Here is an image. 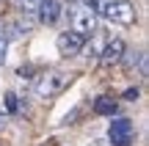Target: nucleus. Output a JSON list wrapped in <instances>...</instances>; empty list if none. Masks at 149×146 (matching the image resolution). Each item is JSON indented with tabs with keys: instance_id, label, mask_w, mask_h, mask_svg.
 <instances>
[{
	"instance_id": "obj_1",
	"label": "nucleus",
	"mask_w": 149,
	"mask_h": 146,
	"mask_svg": "<svg viewBox=\"0 0 149 146\" xmlns=\"http://www.w3.org/2000/svg\"><path fill=\"white\" fill-rule=\"evenodd\" d=\"M69 80H72L69 72H64V69H47V72H42V75L36 77L33 91H36L39 99H53V97H58V94L69 86Z\"/></svg>"
},
{
	"instance_id": "obj_2",
	"label": "nucleus",
	"mask_w": 149,
	"mask_h": 146,
	"mask_svg": "<svg viewBox=\"0 0 149 146\" xmlns=\"http://www.w3.org/2000/svg\"><path fill=\"white\" fill-rule=\"evenodd\" d=\"M102 17H105L108 22H113V25H122V28H130L135 22V6L130 3V0H105L102 3Z\"/></svg>"
},
{
	"instance_id": "obj_3",
	"label": "nucleus",
	"mask_w": 149,
	"mask_h": 146,
	"mask_svg": "<svg viewBox=\"0 0 149 146\" xmlns=\"http://www.w3.org/2000/svg\"><path fill=\"white\" fill-rule=\"evenodd\" d=\"M69 30L77 33V36H94L97 33V14H91L88 8H83V6H72L69 8Z\"/></svg>"
},
{
	"instance_id": "obj_4",
	"label": "nucleus",
	"mask_w": 149,
	"mask_h": 146,
	"mask_svg": "<svg viewBox=\"0 0 149 146\" xmlns=\"http://www.w3.org/2000/svg\"><path fill=\"white\" fill-rule=\"evenodd\" d=\"M108 138H111V146H130L135 141L133 119H127V116H113L111 127H108Z\"/></svg>"
},
{
	"instance_id": "obj_5",
	"label": "nucleus",
	"mask_w": 149,
	"mask_h": 146,
	"mask_svg": "<svg viewBox=\"0 0 149 146\" xmlns=\"http://www.w3.org/2000/svg\"><path fill=\"white\" fill-rule=\"evenodd\" d=\"M55 47H58L61 58H72V55H77L80 50L86 47V39L77 36V33H72V30H64V33H58V39H55Z\"/></svg>"
},
{
	"instance_id": "obj_6",
	"label": "nucleus",
	"mask_w": 149,
	"mask_h": 146,
	"mask_svg": "<svg viewBox=\"0 0 149 146\" xmlns=\"http://www.w3.org/2000/svg\"><path fill=\"white\" fill-rule=\"evenodd\" d=\"M124 55H127V44H124V39H108V42L102 44V50H100L102 64H108V66L119 64Z\"/></svg>"
},
{
	"instance_id": "obj_7",
	"label": "nucleus",
	"mask_w": 149,
	"mask_h": 146,
	"mask_svg": "<svg viewBox=\"0 0 149 146\" xmlns=\"http://www.w3.org/2000/svg\"><path fill=\"white\" fill-rule=\"evenodd\" d=\"M61 14H64V6L58 0H42V6L36 8V17L42 25H55L61 19Z\"/></svg>"
},
{
	"instance_id": "obj_8",
	"label": "nucleus",
	"mask_w": 149,
	"mask_h": 146,
	"mask_svg": "<svg viewBox=\"0 0 149 146\" xmlns=\"http://www.w3.org/2000/svg\"><path fill=\"white\" fill-rule=\"evenodd\" d=\"M91 108H94V113L97 116H116V110H119V102L113 97H108V94H100V97L91 102Z\"/></svg>"
},
{
	"instance_id": "obj_9",
	"label": "nucleus",
	"mask_w": 149,
	"mask_h": 146,
	"mask_svg": "<svg viewBox=\"0 0 149 146\" xmlns=\"http://www.w3.org/2000/svg\"><path fill=\"white\" fill-rule=\"evenodd\" d=\"M6 113H8V116H17V113H19V102H17V94L14 91L6 94Z\"/></svg>"
},
{
	"instance_id": "obj_10",
	"label": "nucleus",
	"mask_w": 149,
	"mask_h": 146,
	"mask_svg": "<svg viewBox=\"0 0 149 146\" xmlns=\"http://www.w3.org/2000/svg\"><path fill=\"white\" fill-rule=\"evenodd\" d=\"M102 3H105V0H83L80 6H83V8H88L91 14H100V11H102Z\"/></svg>"
},
{
	"instance_id": "obj_11",
	"label": "nucleus",
	"mask_w": 149,
	"mask_h": 146,
	"mask_svg": "<svg viewBox=\"0 0 149 146\" xmlns=\"http://www.w3.org/2000/svg\"><path fill=\"white\" fill-rule=\"evenodd\" d=\"M17 6H19L22 11H36L39 6H42V0H14Z\"/></svg>"
},
{
	"instance_id": "obj_12",
	"label": "nucleus",
	"mask_w": 149,
	"mask_h": 146,
	"mask_svg": "<svg viewBox=\"0 0 149 146\" xmlns=\"http://www.w3.org/2000/svg\"><path fill=\"white\" fill-rule=\"evenodd\" d=\"M6 47H8V36H6V33L0 30V64L6 61Z\"/></svg>"
},
{
	"instance_id": "obj_13",
	"label": "nucleus",
	"mask_w": 149,
	"mask_h": 146,
	"mask_svg": "<svg viewBox=\"0 0 149 146\" xmlns=\"http://www.w3.org/2000/svg\"><path fill=\"white\" fill-rule=\"evenodd\" d=\"M83 50H88V58H97V55H100V42H88V47H83Z\"/></svg>"
},
{
	"instance_id": "obj_14",
	"label": "nucleus",
	"mask_w": 149,
	"mask_h": 146,
	"mask_svg": "<svg viewBox=\"0 0 149 146\" xmlns=\"http://www.w3.org/2000/svg\"><path fill=\"white\" fill-rule=\"evenodd\" d=\"M138 97H141L138 88H127V91H124V99H130V102H133V99H138Z\"/></svg>"
}]
</instances>
